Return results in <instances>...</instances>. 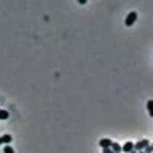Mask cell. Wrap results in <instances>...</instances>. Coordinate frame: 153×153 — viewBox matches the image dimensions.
<instances>
[{"label": "cell", "mask_w": 153, "mask_h": 153, "mask_svg": "<svg viewBox=\"0 0 153 153\" xmlns=\"http://www.w3.org/2000/svg\"><path fill=\"white\" fill-rule=\"evenodd\" d=\"M147 146H150V141H149V139H139L138 143L133 144V150H135V152H141V150H144Z\"/></svg>", "instance_id": "1"}, {"label": "cell", "mask_w": 153, "mask_h": 153, "mask_svg": "<svg viewBox=\"0 0 153 153\" xmlns=\"http://www.w3.org/2000/svg\"><path fill=\"white\" fill-rule=\"evenodd\" d=\"M136 19H138V12H135V11H132V12H129V16L126 17V26H132V25L136 22Z\"/></svg>", "instance_id": "2"}, {"label": "cell", "mask_w": 153, "mask_h": 153, "mask_svg": "<svg viewBox=\"0 0 153 153\" xmlns=\"http://www.w3.org/2000/svg\"><path fill=\"white\" fill-rule=\"evenodd\" d=\"M133 150V143L132 141H127L121 146V153H130Z\"/></svg>", "instance_id": "3"}, {"label": "cell", "mask_w": 153, "mask_h": 153, "mask_svg": "<svg viewBox=\"0 0 153 153\" xmlns=\"http://www.w3.org/2000/svg\"><path fill=\"white\" fill-rule=\"evenodd\" d=\"M112 139H109V138H103V139H100V146H101V149H110V146H112Z\"/></svg>", "instance_id": "4"}, {"label": "cell", "mask_w": 153, "mask_h": 153, "mask_svg": "<svg viewBox=\"0 0 153 153\" xmlns=\"http://www.w3.org/2000/svg\"><path fill=\"white\" fill-rule=\"evenodd\" d=\"M9 118V112L6 109H0V120L2 121H6Z\"/></svg>", "instance_id": "5"}, {"label": "cell", "mask_w": 153, "mask_h": 153, "mask_svg": "<svg viewBox=\"0 0 153 153\" xmlns=\"http://www.w3.org/2000/svg\"><path fill=\"white\" fill-rule=\"evenodd\" d=\"M110 149L113 153H121V144H118V143H112Z\"/></svg>", "instance_id": "6"}, {"label": "cell", "mask_w": 153, "mask_h": 153, "mask_svg": "<svg viewBox=\"0 0 153 153\" xmlns=\"http://www.w3.org/2000/svg\"><path fill=\"white\" fill-rule=\"evenodd\" d=\"M0 138H2V143H3V144H6V146L12 141V136H11V135H6V133H5L3 136H0Z\"/></svg>", "instance_id": "7"}, {"label": "cell", "mask_w": 153, "mask_h": 153, "mask_svg": "<svg viewBox=\"0 0 153 153\" xmlns=\"http://www.w3.org/2000/svg\"><path fill=\"white\" fill-rule=\"evenodd\" d=\"M147 110H149L150 117H153V100H149L147 101Z\"/></svg>", "instance_id": "8"}, {"label": "cell", "mask_w": 153, "mask_h": 153, "mask_svg": "<svg viewBox=\"0 0 153 153\" xmlns=\"http://www.w3.org/2000/svg\"><path fill=\"white\" fill-rule=\"evenodd\" d=\"M3 153H14V149H12L11 146H5L3 147Z\"/></svg>", "instance_id": "9"}, {"label": "cell", "mask_w": 153, "mask_h": 153, "mask_svg": "<svg viewBox=\"0 0 153 153\" xmlns=\"http://www.w3.org/2000/svg\"><path fill=\"white\" fill-rule=\"evenodd\" d=\"M143 152H144V153H153V146H147Z\"/></svg>", "instance_id": "10"}, {"label": "cell", "mask_w": 153, "mask_h": 153, "mask_svg": "<svg viewBox=\"0 0 153 153\" xmlns=\"http://www.w3.org/2000/svg\"><path fill=\"white\" fill-rule=\"evenodd\" d=\"M103 153H113L112 149H103Z\"/></svg>", "instance_id": "11"}, {"label": "cell", "mask_w": 153, "mask_h": 153, "mask_svg": "<svg viewBox=\"0 0 153 153\" xmlns=\"http://www.w3.org/2000/svg\"><path fill=\"white\" fill-rule=\"evenodd\" d=\"M2 144H3V143H2V138H0V146H2Z\"/></svg>", "instance_id": "12"}, {"label": "cell", "mask_w": 153, "mask_h": 153, "mask_svg": "<svg viewBox=\"0 0 153 153\" xmlns=\"http://www.w3.org/2000/svg\"><path fill=\"white\" fill-rule=\"evenodd\" d=\"M136 153H144V152H143V150H141V152H136Z\"/></svg>", "instance_id": "13"}]
</instances>
